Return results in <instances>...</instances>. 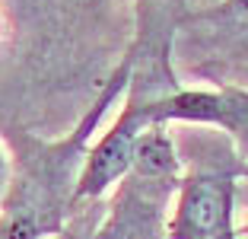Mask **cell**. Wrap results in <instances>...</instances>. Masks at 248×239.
<instances>
[{
  "label": "cell",
  "instance_id": "obj_6",
  "mask_svg": "<svg viewBox=\"0 0 248 239\" xmlns=\"http://www.w3.org/2000/svg\"><path fill=\"white\" fill-rule=\"evenodd\" d=\"M182 29L188 35H197L204 45L248 58V0H219L217 7L188 16Z\"/></svg>",
  "mask_w": 248,
  "mask_h": 239
},
{
  "label": "cell",
  "instance_id": "obj_5",
  "mask_svg": "<svg viewBox=\"0 0 248 239\" xmlns=\"http://www.w3.org/2000/svg\"><path fill=\"white\" fill-rule=\"evenodd\" d=\"M146 128H150V118H146L143 99L131 89V99L124 102V112L115 118V124L99 137V144H93L86 150L73 201L80 204V201H89V198H102L111 185H118L131 172L140 134Z\"/></svg>",
  "mask_w": 248,
  "mask_h": 239
},
{
  "label": "cell",
  "instance_id": "obj_2",
  "mask_svg": "<svg viewBox=\"0 0 248 239\" xmlns=\"http://www.w3.org/2000/svg\"><path fill=\"white\" fill-rule=\"evenodd\" d=\"M118 185L121 191L99 239H156L162 214L182 185L175 137L166 124H150L140 134L134 166Z\"/></svg>",
  "mask_w": 248,
  "mask_h": 239
},
{
  "label": "cell",
  "instance_id": "obj_4",
  "mask_svg": "<svg viewBox=\"0 0 248 239\" xmlns=\"http://www.w3.org/2000/svg\"><path fill=\"white\" fill-rule=\"evenodd\" d=\"M140 99H143L150 124L178 121V124L217 128L226 134L235 153L248 163V89L242 86L169 89V93H143Z\"/></svg>",
  "mask_w": 248,
  "mask_h": 239
},
{
  "label": "cell",
  "instance_id": "obj_3",
  "mask_svg": "<svg viewBox=\"0 0 248 239\" xmlns=\"http://www.w3.org/2000/svg\"><path fill=\"white\" fill-rule=\"evenodd\" d=\"M239 175H248V163L229 140L219 147L217 159L194 163L175 191V210L166 239H239Z\"/></svg>",
  "mask_w": 248,
  "mask_h": 239
},
{
  "label": "cell",
  "instance_id": "obj_8",
  "mask_svg": "<svg viewBox=\"0 0 248 239\" xmlns=\"http://www.w3.org/2000/svg\"><path fill=\"white\" fill-rule=\"evenodd\" d=\"M245 198H248V191H245Z\"/></svg>",
  "mask_w": 248,
  "mask_h": 239
},
{
  "label": "cell",
  "instance_id": "obj_7",
  "mask_svg": "<svg viewBox=\"0 0 248 239\" xmlns=\"http://www.w3.org/2000/svg\"><path fill=\"white\" fill-rule=\"evenodd\" d=\"M10 179H13V163H10L7 150H3V144H0V201H3V198H7Z\"/></svg>",
  "mask_w": 248,
  "mask_h": 239
},
{
  "label": "cell",
  "instance_id": "obj_1",
  "mask_svg": "<svg viewBox=\"0 0 248 239\" xmlns=\"http://www.w3.org/2000/svg\"><path fill=\"white\" fill-rule=\"evenodd\" d=\"M131 64H124L70 137L54 144L22 137L7 198L0 201V239H42L48 233H58L67 210L77 204L73 191L86 159V140L99 128V118L115 102V96L131 86Z\"/></svg>",
  "mask_w": 248,
  "mask_h": 239
}]
</instances>
